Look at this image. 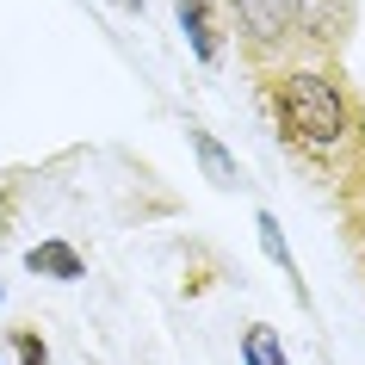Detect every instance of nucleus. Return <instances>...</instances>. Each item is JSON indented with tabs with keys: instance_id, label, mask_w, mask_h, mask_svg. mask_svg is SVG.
I'll list each match as a JSON object with an SVG mask.
<instances>
[{
	"instance_id": "f257e3e1",
	"label": "nucleus",
	"mask_w": 365,
	"mask_h": 365,
	"mask_svg": "<svg viewBox=\"0 0 365 365\" xmlns=\"http://www.w3.org/2000/svg\"><path fill=\"white\" fill-rule=\"evenodd\" d=\"M267 118L304 168H346L353 143L365 136V106L353 99L341 62H291L260 81Z\"/></svg>"
},
{
	"instance_id": "f03ea898",
	"label": "nucleus",
	"mask_w": 365,
	"mask_h": 365,
	"mask_svg": "<svg viewBox=\"0 0 365 365\" xmlns=\"http://www.w3.org/2000/svg\"><path fill=\"white\" fill-rule=\"evenodd\" d=\"M230 31H235L242 56H248L260 75L291 68V50H297L291 0H230Z\"/></svg>"
},
{
	"instance_id": "7ed1b4c3",
	"label": "nucleus",
	"mask_w": 365,
	"mask_h": 365,
	"mask_svg": "<svg viewBox=\"0 0 365 365\" xmlns=\"http://www.w3.org/2000/svg\"><path fill=\"white\" fill-rule=\"evenodd\" d=\"M291 25H297V43L316 50V62H328L359 31V0H291Z\"/></svg>"
},
{
	"instance_id": "20e7f679",
	"label": "nucleus",
	"mask_w": 365,
	"mask_h": 365,
	"mask_svg": "<svg viewBox=\"0 0 365 365\" xmlns=\"http://www.w3.org/2000/svg\"><path fill=\"white\" fill-rule=\"evenodd\" d=\"M180 31H186L192 56L205 62V68L223 62V13H217L211 0H180Z\"/></svg>"
},
{
	"instance_id": "39448f33",
	"label": "nucleus",
	"mask_w": 365,
	"mask_h": 365,
	"mask_svg": "<svg viewBox=\"0 0 365 365\" xmlns=\"http://www.w3.org/2000/svg\"><path fill=\"white\" fill-rule=\"evenodd\" d=\"M25 272L56 279V285H75V279H87V260H81V248H68L62 235H50V242H38V248H25Z\"/></svg>"
},
{
	"instance_id": "423d86ee",
	"label": "nucleus",
	"mask_w": 365,
	"mask_h": 365,
	"mask_svg": "<svg viewBox=\"0 0 365 365\" xmlns=\"http://www.w3.org/2000/svg\"><path fill=\"white\" fill-rule=\"evenodd\" d=\"M186 136H192V155H198V168H205V180H211V186H223V192H230V186H242V168H235V155L223 149V143H217L205 124H186Z\"/></svg>"
},
{
	"instance_id": "0eeeda50",
	"label": "nucleus",
	"mask_w": 365,
	"mask_h": 365,
	"mask_svg": "<svg viewBox=\"0 0 365 365\" xmlns=\"http://www.w3.org/2000/svg\"><path fill=\"white\" fill-rule=\"evenodd\" d=\"M242 365H291V353H285V341H279L272 322H248V334H242Z\"/></svg>"
},
{
	"instance_id": "6e6552de",
	"label": "nucleus",
	"mask_w": 365,
	"mask_h": 365,
	"mask_svg": "<svg viewBox=\"0 0 365 365\" xmlns=\"http://www.w3.org/2000/svg\"><path fill=\"white\" fill-rule=\"evenodd\" d=\"M6 341H13V359H19V365H50V341H43L31 322H19Z\"/></svg>"
},
{
	"instance_id": "1a4fd4ad",
	"label": "nucleus",
	"mask_w": 365,
	"mask_h": 365,
	"mask_svg": "<svg viewBox=\"0 0 365 365\" xmlns=\"http://www.w3.org/2000/svg\"><path fill=\"white\" fill-rule=\"evenodd\" d=\"M254 230H260V248H267L272 260L285 267V279H297V267H291V248H285V235H279V217H272V211H260V217H254Z\"/></svg>"
},
{
	"instance_id": "9d476101",
	"label": "nucleus",
	"mask_w": 365,
	"mask_h": 365,
	"mask_svg": "<svg viewBox=\"0 0 365 365\" xmlns=\"http://www.w3.org/2000/svg\"><path fill=\"white\" fill-rule=\"evenodd\" d=\"M346 242H353V260L365 272V205H346Z\"/></svg>"
},
{
	"instance_id": "9b49d317",
	"label": "nucleus",
	"mask_w": 365,
	"mask_h": 365,
	"mask_svg": "<svg viewBox=\"0 0 365 365\" xmlns=\"http://www.w3.org/2000/svg\"><path fill=\"white\" fill-rule=\"evenodd\" d=\"M118 6H136V13H143V0H118Z\"/></svg>"
}]
</instances>
